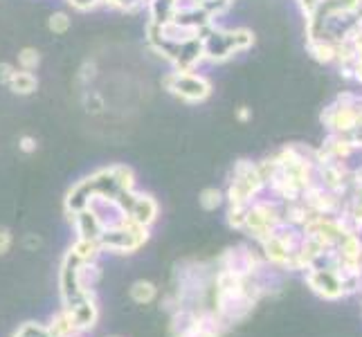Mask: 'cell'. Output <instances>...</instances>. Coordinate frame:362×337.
I'll return each instance as SVG.
<instances>
[{
	"instance_id": "obj_1",
	"label": "cell",
	"mask_w": 362,
	"mask_h": 337,
	"mask_svg": "<svg viewBox=\"0 0 362 337\" xmlns=\"http://www.w3.org/2000/svg\"><path fill=\"white\" fill-rule=\"evenodd\" d=\"M255 43L252 32L247 30H232V32H211L203 39V52L211 61H226L234 52L247 49Z\"/></svg>"
},
{
	"instance_id": "obj_2",
	"label": "cell",
	"mask_w": 362,
	"mask_h": 337,
	"mask_svg": "<svg viewBox=\"0 0 362 337\" xmlns=\"http://www.w3.org/2000/svg\"><path fill=\"white\" fill-rule=\"evenodd\" d=\"M264 178L255 165H247V162H239L234 169V176L228 189V201L230 205H239V207H247L250 201L264 189Z\"/></svg>"
},
{
	"instance_id": "obj_3",
	"label": "cell",
	"mask_w": 362,
	"mask_h": 337,
	"mask_svg": "<svg viewBox=\"0 0 362 337\" xmlns=\"http://www.w3.org/2000/svg\"><path fill=\"white\" fill-rule=\"evenodd\" d=\"M165 85L169 88V93L185 99V102H203L209 95V81L205 77H198L192 70L189 72L180 70V72L169 74L165 79Z\"/></svg>"
},
{
	"instance_id": "obj_4",
	"label": "cell",
	"mask_w": 362,
	"mask_h": 337,
	"mask_svg": "<svg viewBox=\"0 0 362 337\" xmlns=\"http://www.w3.org/2000/svg\"><path fill=\"white\" fill-rule=\"evenodd\" d=\"M308 270H310L308 277H306L308 285L317 295H322L324 299H340V297L346 295L342 279L333 270H329V268H322V270L320 268H308Z\"/></svg>"
},
{
	"instance_id": "obj_5",
	"label": "cell",
	"mask_w": 362,
	"mask_h": 337,
	"mask_svg": "<svg viewBox=\"0 0 362 337\" xmlns=\"http://www.w3.org/2000/svg\"><path fill=\"white\" fill-rule=\"evenodd\" d=\"M68 310V315L72 317L74 321V326L79 329V333H86V331H90L95 329V324L99 319V308H97V299H95V290L90 292H86L79 302H74L72 306L64 308Z\"/></svg>"
},
{
	"instance_id": "obj_6",
	"label": "cell",
	"mask_w": 362,
	"mask_h": 337,
	"mask_svg": "<svg viewBox=\"0 0 362 337\" xmlns=\"http://www.w3.org/2000/svg\"><path fill=\"white\" fill-rule=\"evenodd\" d=\"M45 329H47L49 337H77V335H81L79 329L74 326L72 317L68 315V310H64V308H61L59 315L52 317V321H49Z\"/></svg>"
},
{
	"instance_id": "obj_7",
	"label": "cell",
	"mask_w": 362,
	"mask_h": 337,
	"mask_svg": "<svg viewBox=\"0 0 362 337\" xmlns=\"http://www.w3.org/2000/svg\"><path fill=\"white\" fill-rule=\"evenodd\" d=\"M99 252H102V245L95 239H77V243L70 247V254L77 261H97Z\"/></svg>"
},
{
	"instance_id": "obj_8",
	"label": "cell",
	"mask_w": 362,
	"mask_h": 337,
	"mask_svg": "<svg viewBox=\"0 0 362 337\" xmlns=\"http://www.w3.org/2000/svg\"><path fill=\"white\" fill-rule=\"evenodd\" d=\"M7 85H9V90L16 93V95H30V93L36 90L39 81H36V77H34L32 72H28V70H16L14 77H11V81Z\"/></svg>"
},
{
	"instance_id": "obj_9",
	"label": "cell",
	"mask_w": 362,
	"mask_h": 337,
	"mask_svg": "<svg viewBox=\"0 0 362 337\" xmlns=\"http://www.w3.org/2000/svg\"><path fill=\"white\" fill-rule=\"evenodd\" d=\"M129 295H131V299H133L135 304L146 306V304H151L153 299L158 297V288H156V283L140 279V281H135L129 288Z\"/></svg>"
},
{
	"instance_id": "obj_10",
	"label": "cell",
	"mask_w": 362,
	"mask_h": 337,
	"mask_svg": "<svg viewBox=\"0 0 362 337\" xmlns=\"http://www.w3.org/2000/svg\"><path fill=\"white\" fill-rule=\"evenodd\" d=\"M110 180H113L115 184V189L119 194H129L133 191V187H135V176H133V171L129 167H124V165H115V167H110Z\"/></svg>"
},
{
	"instance_id": "obj_11",
	"label": "cell",
	"mask_w": 362,
	"mask_h": 337,
	"mask_svg": "<svg viewBox=\"0 0 362 337\" xmlns=\"http://www.w3.org/2000/svg\"><path fill=\"white\" fill-rule=\"evenodd\" d=\"M310 52L317 61H333L335 59V43H329V41H310L308 43Z\"/></svg>"
},
{
	"instance_id": "obj_12",
	"label": "cell",
	"mask_w": 362,
	"mask_h": 337,
	"mask_svg": "<svg viewBox=\"0 0 362 337\" xmlns=\"http://www.w3.org/2000/svg\"><path fill=\"white\" fill-rule=\"evenodd\" d=\"M41 64V57H39V52H36L34 47H25L23 52L18 54V68L21 70H28V72H32V70H36V66Z\"/></svg>"
},
{
	"instance_id": "obj_13",
	"label": "cell",
	"mask_w": 362,
	"mask_h": 337,
	"mask_svg": "<svg viewBox=\"0 0 362 337\" xmlns=\"http://www.w3.org/2000/svg\"><path fill=\"white\" fill-rule=\"evenodd\" d=\"M201 207L203 209H207V211H214V209H218L221 207V203H223V194L218 191V189H214V187H209V189H205L203 194H201Z\"/></svg>"
},
{
	"instance_id": "obj_14",
	"label": "cell",
	"mask_w": 362,
	"mask_h": 337,
	"mask_svg": "<svg viewBox=\"0 0 362 337\" xmlns=\"http://www.w3.org/2000/svg\"><path fill=\"white\" fill-rule=\"evenodd\" d=\"M47 28L52 30L54 34H66V32L70 30V16L64 14V11H57V14L49 16Z\"/></svg>"
},
{
	"instance_id": "obj_15",
	"label": "cell",
	"mask_w": 362,
	"mask_h": 337,
	"mask_svg": "<svg viewBox=\"0 0 362 337\" xmlns=\"http://www.w3.org/2000/svg\"><path fill=\"white\" fill-rule=\"evenodd\" d=\"M245 214H247V207L230 205V211H228V223L232 225L234 230H243V227H245Z\"/></svg>"
},
{
	"instance_id": "obj_16",
	"label": "cell",
	"mask_w": 362,
	"mask_h": 337,
	"mask_svg": "<svg viewBox=\"0 0 362 337\" xmlns=\"http://www.w3.org/2000/svg\"><path fill=\"white\" fill-rule=\"evenodd\" d=\"M14 337H49V335H47V329L41 326V324L28 321V324H23V326L14 333Z\"/></svg>"
},
{
	"instance_id": "obj_17",
	"label": "cell",
	"mask_w": 362,
	"mask_h": 337,
	"mask_svg": "<svg viewBox=\"0 0 362 337\" xmlns=\"http://www.w3.org/2000/svg\"><path fill=\"white\" fill-rule=\"evenodd\" d=\"M349 216H351L354 227H362V189L356 191V198L351 203V209H349Z\"/></svg>"
},
{
	"instance_id": "obj_18",
	"label": "cell",
	"mask_w": 362,
	"mask_h": 337,
	"mask_svg": "<svg viewBox=\"0 0 362 337\" xmlns=\"http://www.w3.org/2000/svg\"><path fill=\"white\" fill-rule=\"evenodd\" d=\"M9 249H11V234L9 230L0 227V254H7Z\"/></svg>"
},
{
	"instance_id": "obj_19",
	"label": "cell",
	"mask_w": 362,
	"mask_h": 337,
	"mask_svg": "<svg viewBox=\"0 0 362 337\" xmlns=\"http://www.w3.org/2000/svg\"><path fill=\"white\" fill-rule=\"evenodd\" d=\"M14 72H16V68L14 66H9V64H0V83H9L11 81V77H14Z\"/></svg>"
},
{
	"instance_id": "obj_20",
	"label": "cell",
	"mask_w": 362,
	"mask_h": 337,
	"mask_svg": "<svg viewBox=\"0 0 362 337\" xmlns=\"http://www.w3.org/2000/svg\"><path fill=\"white\" fill-rule=\"evenodd\" d=\"M21 151H25V153H32V151H36V140L34 137H30V135H25V137H21Z\"/></svg>"
},
{
	"instance_id": "obj_21",
	"label": "cell",
	"mask_w": 362,
	"mask_h": 337,
	"mask_svg": "<svg viewBox=\"0 0 362 337\" xmlns=\"http://www.w3.org/2000/svg\"><path fill=\"white\" fill-rule=\"evenodd\" d=\"M25 245H28V247H32V249H36V247L41 245V239H39V236L30 234V236H28V241H25Z\"/></svg>"
},
{
	"instance_id": "obj_22",
	"label": "cell",
	"mask_w": 362,
	"mask_h": 337,
	"mask_svg": "<svg viewBox=\"0 0 362 337\" xmlns=\"http://www.w3.org/2000/svg\"><path fill=\"white\" fill-rule=\"evenodd\" d=\"M351 14H354L356 23L360 25V23H362V0H358V5H356V9L351 11Z\"/></svg>"
},
{
	"instance_id": "obj_23",
	"label": "cell",
	"mask_w": 362,
	"mask_h": 337,
	"mask_svg": "<svg viewBox=\"0 0 362 337\" xmlns=\"http://www.w3.org/2000/svg\"><path fill=\"white\" fill-rule=\"evenodd\" d=\"M354 72H356V79L362 83V61H356V64H354Z\"/></svg>"
},
{
	"instance_id": "obj_24",
	"label": "cell",
	"mask_w": 362,
	"mask_h": 337,
	"mask_svg": "<svg viewBox=\"0 0 362 337\" xmlns=\"http://www.w3.org/2000/svg\"><path fill=\"white\" fill-rule=\"evenodd\" d=\"M250 117V110L245 108V106H241V110H239V119H247Z\"/></svg>"
}]
</instances>
